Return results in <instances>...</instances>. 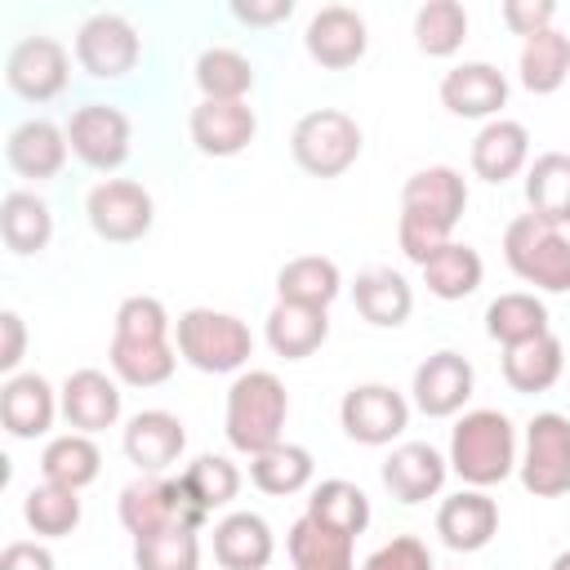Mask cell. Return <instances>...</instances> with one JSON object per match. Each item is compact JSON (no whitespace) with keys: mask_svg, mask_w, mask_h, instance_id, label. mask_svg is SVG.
<instances>
[{"mask_svg":"<svg viewBox=\"0 0 570 570\" xmlns=\"http://www.w3.org/2000/svg\"><path fill=\"white\" fill-rule=\"evenodd\" d=\"M187 134H191V147L209 160H232L240 156L254 134H258V116L249 102H196L191 116H187Z\"/></svg>","mask_w":570,"mask_h":570,"instance_id":"ac0fdd59","label":"cell"},{"mask_svg":"<svg viewBox=\"0 0 570 570\" xmlns=\"http://www.w3.org/2000/svg\"><path fill=\"white\" fill-rule=\"evenodd\" d=\"M80 490H67V485H53V481H40L27 490L22 499V521L31 525L36 539H67L76 525H80Z\"/></svg>","mask_w":570,"mask_h":570,"instance_id":"b9f144b4","label":"cell"},{"mask_svg":"<svg viewBox=\"0 0 570 570\" xmlns=\"http://www.w3.org/2000/svg\"><path fill=\"white\" fill-rule=\"evenodd\" d=\"M58 405L71 432H85V436L107 432L120 423V379L102 370H76L58 387Z\"/></svg>","mask_w":570,"mask_h":570,"instance_id":"44dd1931","label":"cell"},{"mask_svg":"<svg viewBox=\"0 0 570 570\" xmlns=\"http://www.w3.org/2000/svg\"><path fill=\"white\" fill-rule=\"evenodd\" d=\"M307 517L321 521L325 530H338L347 539L365 534L370 525V499L356 481H343V476H330V481H316L312 494H307Z\"/></svg>","mask_w":570,"mask_h":570,"instance_id":"74e56055","label":"cell"},{"mask_svg":"<svg viewBox=\"0 0 570 570\" xmlns=\"http://www.w3.org/2000/svg\"><path fill=\"white\" fill-rule=\"evenodd\" d=\"M0 236H4V249L9 254L31 258V254L49 249V240H53V209L36 191L13 187L0 200Z\"/></svg>","mask_w":570,"mask_h":570,"instance_id":"83f0119b","label":"cell"},{"mask_svg":"<svg viewBox=\"0 0 570 570\" xmlns=\"http://www.w3.org/2000/svg\"><path fill=\"white\" fill-rule=\"evenodd\" d=\"M276 534L258 512H227L214 521V561L223 570H267Z\"/></svg>","mask_w":570,"mask_h":570,"instance_id":"d4e9b609","label":"cell"},{"mask_svg":"<svg viewBox=\"0 0 570 570\" xmlns=\"http://www.w3.org/2000/svg\"><path fill=\"white\" fill-rule=\"evenodd\" d=\"M116 517H120V525H125L134 539L160 534V530H169V525H191V530L205 525V521L187 508L178 476H138V481H129V485L120 490V499H116Z\"/></svg>","mask_w":570,"mask_h":570,"instance_id":"30bf717a","label":"cell"},{"mask_svg":"<svg viewBox=\"0 0 570 570\" xmlns=\"http://www.w3.org/2000/svg\"><path fill=\"white\" fill-rule=\"evenodd\" d=\"M445 459H450V472L472 490H490V485L508 481L521 459L512 419L503 410H463L459 423L450 428Z\"/></svg>","mask_w":570,"mask_h":570,"instance_id":"3957f363","label":"cell"},{"mask_svg":"<svg viewBox=\"0 0 570 570\" xmlns=\"http://www.w3.org/2000/svg\"><path fill=\"white\" fill-rule=\"evenodd\" d=\"M517 476L534 499H561L570 494V419L557 410H543L525 423Z\"/></svg>","mask_w":570,"mask_h":570,"instance_id":"52a82bcc","label":"cell"},{"mask_svg":"<svg viewBox=\"0 0 570 570\" xmlns=\"http://www.w3.org/2000/svg\"><path fill=\"white\" fill-rule=\"evenodd\" d=\"M67 142L71 156L98 174H111L129 160V142H134V125L120 107L111 102H85L67 116Z\"/></svg>","mask_w":570,"mask_h":570,"instance_id":"9c48e42d","label":"cell"},{"mask_svg":"<svg viewBox=\"0 0 570 570\" xmlns=\"http://www.w3.org/2000/svg\"><path fill=\"white\" fill-rule=\"evenodd\" d=\"M503 263L517 281L534 289L570 294V236L561 227L539 223L534 214H517L503 227Z\"/></svg>","mask_w":570,"mask_h":570,"instance_id":"8992f818","label":"cell"},{"mask_svg":"<svg viewBox=\"0 0 570 570\" xmlns=\"http://www.w3.org/2000/svg\"><path fill=\"white\" fill-rule=\"evenodd\" d=\"M343 294V272L325 254H298L276 272V303H298V307H321Z\"/></svg>","mask_w":570,"mask_h":570,"instance_id":"4316f807","label":"cell"},{"mask_svg":"<svg viewBox=\"0 0 570 570\" xmlns=\"http://www.w3.org/2000/svg\"><path fill=\"white\" fill-rule=\"evenodd\" d=\"M120 450L138 468V476H165L183 459V450H187V428L169 410H138L125 423Z\"/></svg>","mask_w":570,"mask_h":570,"instance_id":"2e32d148","label":"cell"},{"mask_svg":"<svg viewBox=\"0 0 570 570\" xmlns=\"http://www.w3.org/2000/svg\"><path fill=\"white\" fill-rule=\"evenodd\" d=\"M107 365L125 387H160L174 379L178 370V347L174 338L165 343H129V338H111L107 343Z\"/></svg>","mask_w":570,"mask_h":570,"instance_id":"d590c367","label":"cell"},{"mask_svg":"<svg viewBox=\"0 0 570 570\" xmlns=\"http://www.w3.org/2000/svg\"><path fill=\"white\" fill-rule=\"evenodd\" d=\"M285 548H289L294 570H356V539H347L338 530H325L307 512L289 525Z\"/></svg>","mask_w":570,"mask_h":570,"instance_id":"836d02e7","label":"cell"},{"mask_svg":"<svg viewBox=\"0 0 570 570\" xmlns=\"http://www.w3.org/2000/svg\"><path fill=\"white\" fill-rule=\"evenodd\" d=\"M485 334H490L499 347H521V343H530V338L552 334V330H548V307H543V298H534V294H525V289L499 294V298L485 307Z\"/></svg>","mask_w":570,"mask_h":570,"instance_id":"f35d334b","label":"cell"},{"mask_svg":"<svg viewBox=\"0 0 570 570\" xmlns=\"http://www.w3.org/2000/svg\"><path fill=\"white\" fill-rule=\"evenodd\" d=\"M468 40V9L459 0H428L414 13V45L428 58H450Z\"/></svg>","mask_w":570,"mask_h":570,"instance_id":"7bdbcfd3","label":"cell"},{"mask_svg":"<svg viewBox=\"0 0 570 570\" xmlns=\"http://www.w3.org/2000/svg\"><path fill=\"white\" fill-rule=\"evenodd\" d=\"M499 18H503V27L512 36L530 40V36H539V31H548L557 22V4L552 0H503Z\"/></svg>","mask_w":570,"mask_h":570,"instance_id":"7dc6e473","label":"cell"},{"mask_svg":"<svg viewBox=\"0 0 570 570\" xmlns=\"http://www.w3.org/2000/svg\"><path fill=\"white\" fill-rule=\"evenodd\" d=\"M85 218H89L94 236H102L107 245H134V240H142L151 232L156 200L134 178H102L85 196Z\"/></svg>","mask_w":570,"mask_h":570,"instance_id":"ba28073f","label":"cell"},{"mask_svg":"<svg viewBox=\"0 0 570 570\" xmlns=\"http://www.w3.org/2000/svg\"><path fill=\"white\" fill-rule=\"evenodd\" d=\"M472 387H476L472 361L463 352H454V347H441L428 361H419L414 383H410V396H414V410L419 414H428V419H454L472 401Z\"/></svg>","mask_w":570,"mask_h":570,"instance_id":"5bb4252c","label":"cell"},{"mask_svg":"<svg viewBox=\"0 0 570 570\" xmlns=\"http://www.w3.org/2000/svg\"><path fill=\"white\" fill-rule=\"evenodd\" d=\"M174 347H178V361H187L200 374H240L254 356V334L232 312L187 307L174 321Z\"/></svg>","mask_w":570,"mask_h":570,"instance_id":"277c9868","label":"cell"},{"mask_svg":"<svg viewBox=\"0 0 570 570\" xmlns=\"http://www.w3.org/2000/svg\"><path fill=\"white\" fill-rule=\"evenodd\" d=\"M303 49L316 67L325 71H347L365 58L370 49V27L352 4H325L312 13L307 31H303Z\"/></svg>","mask_w":570,"mask_h":570,"instance_id":"9a60e30c","label":"cell"},{"mask_svg":"<svg viewBox=\"0 0 570 570\" xmlns=\"http://www.w3.org/2000/svg\"><path fill=\"white\" fill-rule=\"evenodd\" d=\"M441 107L459 120H499L508 107V76L494 62H459L441 76Z\"/></svg>","mask_w":570,"mask_h":570,"instance_id":"d6986e66","label":"cell"},{"mask_svg":"<svg viewBox=\"0 0 570 570\" xmlns=\"http://www.w3.org/2000/svg\"><path fill=\"white\" fill-rule=\"evenodd\" d=\"M517 76L530 94H557L570 76V36L548 27L530 40H521V58H517Z\"/></svg>","mask_w":570,"mask_h":570,"instance_id":"60d3db41","label":"cell"},{"mask_svg":"<svg viewBox=\"0 0 570 570\" xmlns=\"http://www.w3.org/2000/svg\"><path fill=\"white\" fill-rule=\"evenodd\" d=\"M548 570H570V548H566V552H557V557H552V566H548Z\"/></svg>","mask_w":570,"mask_h":570,"instance_id":"816d5d0a","label":"cell"},{"mask_svg":"<svg viewBox=\"0 0 570 570\" xmlns=\"http://www.w3.org/2000/svg\"><path fill=\"white\" fill-rule=\"evenodd\" d=\"M111 338H129V343H165V338H174V321H169V312H165L160 298H151V294H129V298L116 307Z\"/></svg>","mask_w":570,"mask_h":570,"instance_id":"f6af8a7d","label":"cell"},{"mask_svg":"<svg viewBox=\"0 0 570 570\" xmlns=\"http://www.w3.org/2000/svg\"><path fill=\"white\" fill-rule=\"evenodd\" d=\"M138 53H142L138 27L125 13H94L76 31V62L94 80H120V76H129L138 67Z\"/></svg>","mask_w":570,"mask_h":570,"instance_id":"7c38bea8","label":"cell"},{"mask_svg":"<svg viewBox=\"0 0 570 570\" xmlns=\"http://www.w3.org/2000/svg\"><path fill=\"white\" fill-rule=\"evenodd\" d=\"M361 570H436L432 566V552L419 534H392L387 543H379Z\"/></svg>","mask_w":570,"mask_h":570,"instance_id":"bcb514c9","label":"cell"},{"mask_svg":"<svg viewBox=\"0 0 570 570\" xmlns=\"http://www.w3.org/2000/svg\"><path fill=\"white\" fill-rule=\"evenodd\" d=\"M379 476H383V490H387L396 503H410V508H414V503L441 494V485H445V476H450V459H445L436 445H428V441H401V445H392V454L383 459Z\"/></svg>","mask_w":570,"mask_h":570,"instance_id":"e0dca14e","label":"cell"},{"mask_svg":"<svg viewBox=\"0 0 570 570\" xmlns=\"http://www.w3.org/2000/svg\"><path fill=\"white\" fill-rule=\"evenodd\" d=\"M499 370H503V383H508L512 392L534 396V392H548V387L561 379V370H566V347H561L557 334H543V338H530V343H521V347H503Z\"/></svg>","mask_w":570,"mask_h":570,"instance_id":"f546056e","label":"cell"},{"mask_svg":"<svg viewBox=\"0 0 570 570\" xmlns=\"http://www.w3.org/2000/svg\"><path fill=\"white\" fill-rule=\"evenodd\" d=\"M365 134L343 107H312L289 129V156L312 178H338L361 160Z\"/></svg>","mask_w":570,"mask_h":570,"instance_id":"5b68a950","label":"cell"},{"mask_svg":"<svg viewBox=\"0 0 570 570\" xmlns=\"http://www.w3.org/2000/svg\"><path fill=\"white\" fill-rule=\"evenodd\" d=\"M294 13V0H232V18L245 27H276Z\"/></svg>","mask_w":570,"mask_h":570,"instance_id":"681fc988","label":"cell"},{"mask_svg":"<svg viewBox=\"0 0 570 570\" xmlns=\"http://www.w3.org/2000/svg\"><path fill=\"white\" fill-rule=\"evenodd\" d=\"M58 414H62V405H58V392L45 374L27 370V374H13L0 383V423L13 441L45 436Z\"/></svg>","mask_w":570,"mask_h":570,"instance_id":"7402d4cb","label":"cell"},{"mask_svg":"<svg viewBox=\"0 0 570 570\" xmlns=\"http://www.w3.org/2000/svg\"><path fill=\"white\" fill-rule=\"evenodd\" d=\"M312 472H316L312 450L307 445H294V441H281V445H272V450H263V454L249 459L254 490H263L272 499H289V494L307 490L312 485Z\"/></svg>","mask_w":570,"mask_h":570,"instance_id":"ab89813d","label":"cell"},{"mask_svg":"<svg viewBox=\"0 0 570 570\" xmlns=\"http://www.w3.org/2000/svg\"><path fill=\"white\" fill-rule=\"evenodd\" d=\"M419 272H423V285H428L432 298H441V303H459V298H468V294L481 289L485 263H481V254H476L472 245H463V240H445Z\"/></svg>","mask_w":570,"mask_h":570,"instance_id":"e575fe53","label":"cell"},{"mask_svg":"<svg viewBox=\"0 0 570 570\" xmlns=\"http://www.w3.org/2000/svg\"><path fill=\"white\" fill-rule=\"evenodd\" d=\"M22 356H27V325H22V316L13 307H4L0 312V374L13 379Z\"/></svg>","mask_w":570,"mask_h":570,"instance_id":"c3c4849f","label":"cell"},{"mask_svg":"<svg viewBox=\"0 0 570 570\" xmlns=\"http://www.w3.org/2000/svg\"><path fill=\"white\" fill-rule=\"evenodd\" d=\"M71 156V142H67V125H53L45 116H31L22 125L9 129L4 138V160L18 178H31V183H49L62 174Z\"/></svg>","mask_w":570,"mask_h":570,"instance_id":"ffe728a7","label":"cell"},{"mask_svg":"<svg viewBox=\"0 0 570 570\" xmlns=\"http://www.w3.org/2000/svg\"><path fill=\"white\" fill-rule=\"evenodd\" d=\"M178 485H183V499L187 508L209 521L218 508H227L236 494H240V468L227 459V454H200L191 459L183 472H178Z\"/></svg>","mask_w":570,"mask_h":570,"instance_id":"4dcf8cb0","label":"cell"},{"mask_svg":"<svg viewBox=\"0 0 570 570\" xmlns=\"http://www.w3.org/2000/svg\"><path fill=\"white\" fill-rule=\"evenodd\" d=\"M468 209V178L450 165H428L405 178L401 187V218H396V245L410 263H428L445 240H454V227Z\"/></svg>","mask_w":570,"mask_h":570,"instance_id":"6da1fadb","label":"cell"},{"mask_svg":"<svg viewBox=\"0 0 570 570\" xmlns=\"http://www.w3.org/2000/svg\"><path fill=\"white\" fill-rule=\"evenodd\" d=\"M525 169H530V129L508 116L485 120L472 138V174L481 183L503 187L508 178H517Z\"/></svg>","mask_w":570,"mask_h":570,"instance_id":"603a6c76","label":"cell"},{"mask_svg":"<svg viewBox=\"0 0 570 570\" xmlns=\"http://www.w3.org/2000/svg\"><path fill=\"white\" fill-rule=\"evenodd\" d=\"M134 570H200V530L169 525L160 534L134 539Z\"/></svg>","mask_w":570,"mask_h":570,"instance_id":"ee69618b","label":"cell"},{"mask_svg":"<svg viewBox=\"0 0 570 570\" xmlns=\"http://www.w3.org/2000/svg\"><path fill=\"white\" fill-rule=\"evenodd\" d=\"M352 303L361 312V321H370L374 330H396L410 321L414 312V289L401 272L392 267H370L352 281Z\"/></svg>","mask_w":570,"mask_h":570,"instance_id":"484cf974","label":"cell"},{"mask_svg":"<svg viewBox=\"0 0 570 570\" xmlns=\"http://www.w3.org/2000/svg\"><path fill=\"white\" fill-rule=\"evenodd\" d=\"M191 76H196V89H200L205 102H249L254 80H258L254 62L240 49H227V45H209L196 58Z\"/></svg>","mask_w":570,"mask_h":570,"instance_id":"d6a6232c","label":"cell"},{"mask_svg":"<svg viewBox=\"0 0 570 570\" xmlns=\"http://www.w3.org/2000/svg\"><path fill=\"white\" fill-rule=\"evenodd\" d=\"M267 347L281 361H307L325 338H330V312L321 307H298V303H276L267 312V330H263Z\"/></svg>","mask_w":570,"mask_h":570,"instance_id":"f1b7e54d","label":"cell"},{"mask_svg":"<svg viewBox=\"0 0 570 570\" xmlns=\"http://www.w3.org/2000/svg\"><path fill=\"white\" fill-rule=\"evenodd\" d=\"M98 472H102V450L85 432H62L40 450V481L85 490L98 481Z\"/></svg>","mask_w":570,"mask_h":570,"instance_id":"8d00e7d4","label":"cell"},{"mask_svg":"<svg viewBox=\"0 0 570 570\" xmlns=\"http://www.w3.org/2000/svg\"><path fill=\"white\" fill-rule=\"evenodd\" d=\"M436 534L454 552H481L499 534V503L485 490H459L436 508Z\"/></svg>","mask_w":570,"mask_h":570,"instance_id":"cb8c5ba5","label":"cell"},{"mask_svg":"<svg viewBox=\"0 0 570 570\" xmlns=\"http://www.w3.org/2000/svg\"><path fill=\"white\" fill-rule=\"evenodd\" d=\"M71 80V53L53 36H22L4 58V85L27 102H49Z\"/></svg>","mask_w":570,"mask_h":570,"instance_id":"4fadbf2b","label":"cell"},{"mask_svg":"<svg viewBox=\"0 0 570 570\" xmlns=\"http://www.w3.org/2000/svg\"><path fill=\"white\" fill-rule=\"evenodd\" d=\"M525 205L548 227H570V156L543 151L525 169Z\"/></svg>","mask_w":570,"mask_h":570,"instance_id":"1f68e13d","label":"cell"},{"mask_svg":"<svg viewBox=\"0 0 570 570\" xmlns=\"http://www.w3.org/2000/svg\"><path fill=\"white\" fill-rule=\"evenodd\" d=\"M289 419V392L272 370H240L227 387L223 405V436L240 454H263L285 441Z\"/></svg>","mask_w":570,"mask_h":570,"instance_id":"7a4b0ae2","label":"cell"},{"mask_svg":"<svg viewBox=\"0 0 570 570\" xmlns=\"http://www.w3.org/2000/svg\"><path fill=\"white\" fill-rule=\"evenodd\" d=\"M0 570H58L53 552L45 543H31V539H13L4 543L0 552Z\"/></svg>","mask_w":570,"mask_h":570,"instance_id":"f907efd6","label":"cell"},{"mask_svg":"<svg viewBox=\"0 0 570 570\" xmlns=\"http://www.w3.org/2000/svg\"><path fill=\"white\" fill-rule=\"evenodd\" d=\"M338 423L356 445H392L410 428V401L387 383H356L338 401Z\"/></svg>","mask_w":570,"mask_h":570,"instance_id":"8fae6325","label":"cell"}]
</instances>
